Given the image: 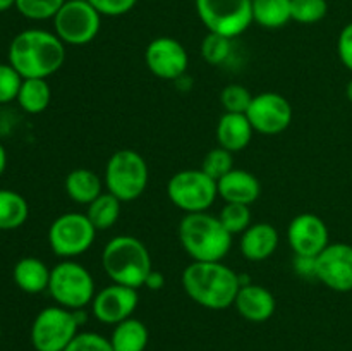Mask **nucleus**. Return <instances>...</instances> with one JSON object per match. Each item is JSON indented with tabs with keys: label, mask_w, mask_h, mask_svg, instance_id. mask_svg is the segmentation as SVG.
Returning <instances> with one entry per match:
<instances>
[{
	"label": "nucleus",
	"mask_w": 352,
	"mask_h": 351,
	"mask_svg": "<svg viewBox=\"0 0 352 351\" xmlns=\"http://www.w3.org/2000/svg\"><path fill=\"white\" fill-rule=\"evenodd\" d=\"M65 62V43L55 33L26 30L14 36L9 47V64L23 79H47Z\"/></svg>",
	"instance_id": "f257e3e1"
},
{
	"label": "nucleus",
	"mask_w": 352,
	"mask_h": 351,
	"mask_svg": "<svg viewBox=\"0 0 352 351\" xmlns=\"http://www.w3.org/2000/svg\"><path fill=\"white\" fill-rule=\"evenodd\" d=\"M186 295L208 310H226L239 292V274L222 262H191L182 272Z\"/></svg>",
	"instance_id": "f03ea898"
},
{
	"label": "nucleus",
	"mask_w": 352,
	"mask_h": 351,
	"mask_svg": "<svg viewBox=\"0 0 352 351\" xmlns=\"http://www.w3.org/2000/svg\"><path fill=\"white\" fill-rule=\"evenodd\" d=\"M179 241L192 262H222L232 246V234L217 215L186 213L179 222Z\"/></svg>",
	"instance_id": "7ed1b4c3"
},
{
	"label": "nucleus",
	"mask_w": 352,
	"mask_h": 351,
	"mask_svg": "<svg viewBox=\"0 0 352 351\" xmlns=\"http://www.w3.org/2000/svg\"><path fill=\"white\" fill-rule=\"evenodd\" d=\"M102 267L110 281L127 288L140 289L153 270L151 257L143 241L134 236H116L102 251Z\"/></svg>",
	"instance_id": "20e7f679"
},
{
	"label": "nucleus",
	"mask_w": 352,
	"mask_h": 351,
	"mask_svg": "<svg viewBox=\"0 0 352 351\" xmlns=\"http://www.w3.org/2000/svg\"><path fill=\"white\" fill-rule=\"evenodd\" d=\"M150 179L148 164L138 151L122 148L109 158L105 186L120 202H133L144 193Z\"/></svg>",
	"instance_id": "39448f33"
},
{
	"label": "nucleus",
	"mask_w": 352,
	"mask_h": 351,
	"mask_svg": "<svg viewBox=\"0 0 352 351\" xmlns=\"http://www.w3.org/2000/svg\"><path fill=\"white\" fill-rule=\"evenodd\" d=\"M48 292L57 305L69 310H82L95 298V279L81 264L64 260L52 268Z\"/></svg>",
	"instance_id": "423d86ee"
},
{
	"label": "nucleus",
	"mask_w": 352,
	"mask_h": 351,
	"mask_svg": "<svg viewBox=\"0 0 352 351\" xmlns=\"http://www.w3.org/2000/svg\"><path fill=\"white\" fill-rule=\"evenodd\" d=\"M168 200L186 213L206 212L219 196V186L201 169L179 171L168 179Z\"/></svg>",
	"instance_id": "0eeeda50"
},
{
	"label": "nucleus",
	"mask_w": 352,
	"mask_h": 351,
	"mask_svg": "<svg viewBox=\"0 0 352 351\" xmlns=\"http://www.w3.org/2000/svg\"><path fill=\"white\" fill-rule=\"evenodd\" d=\"M79 322L74 310L64 306H47L31 326V344L36 351H64L78 336Z\"/></svg>",
	"instance_id": "6e6552de"
},
{
	"label": "nucleus",
	"mask_w": 352,
	"mask_h": 351,
	"mask_svg": "<svg viewBox=\"0 0 352 351\" xmlns=\"http://www.w3.org/2000/svg\"><path fill=\"white\" fill-rule=\"evenodd\" d=\"M196 12L210 33L232 40L253 23V0H196Z\"/></svg>",
	"instance_id": "1a4fd4ad"
},
{
	"label": "nucleus",
	"mask_w": 352,
	"mask_h": 351,
	"mask_svg": "<svg viewBox=\"0 0 352 351\" xmlns=\"http://www.w3.org/2000/svg\"><path fill=\"white\" fill-rule=\"evenodd\" d=\"M96 229L86 213L67 212L58 215L48 229V244L57 257L74 258L93 246Z\"/></svg>",
	"instance_id": "9d476101"
},
{
	"label": "nucleus",
	"mask_w": 352,
	"mask_h": 351,
	"mask_svg": "<svg viewBox=\"0 0 352 351\" xmlns=\"http://www.w3.org/2000/svg\"><path fill=\"white\" fill-rule=\"evenodd\" d=\"M102 26V14L88 0H65L54 17L55 34L65 45L91 43Z\"/></svg>",
	"instance_id": "9b49d317"
},
{
	"label": "nucleus",
	"mask_w": 352,
	"mask_h": 351,
	"mask_svg": "<svg viewBox=\"0 0 352 351\" xmlns=\"http://www.w3.org/2000/svg\"><path fill=\"white\" fill-rule=\"evenodd\" d=\"M246 116L254 131L265 136H275L291 126L292 107L280 93L265 92L253 96Z\"/></svg>",
	"instance_id": "f8f14e48"
},
{
	"label": "nucleus",
	"mask_w": 352,
	"mask_h": 351,
	"mask_svg": "<svg viewBox=\"0 0 352 351\" xmlns=\"http://www.w3.org/2000/svg\"><path fill=\"white\" fill-rule=\"evenodd\" d=\"M144 62L153 76L165 81H174L188 71L189 57L181 41L170 36H158L148 43Z\"/></svg>",
	"instance_id": "ddd939ff"
},
{
	"label": "nucleus",
	"mask_w": 352,
	"mask_h": 351,
	"mask_svg": "<svg viewBox=\"0 0 352 351\" xmlns=\"http://www.w3.org/2000/svg\"><path fill=\"white\" fill-rule=\"evenodd\" d=\"M316 279L332 291H352V244L330 243L316 257Z\"/></svg>",
	"instance_id": "4468645a"
},
{
	"label": "nucleus",
	"mask_w": 352,
	"mask_h": 351,
	"mask_svg": "<svg viewBox=\"0 0 352 351\" xmlns=\"http://www.w3.org/2000/svg\"><path fill=\"white\" fill-rule=\"evenodd\" d=\"M138 303H140L138 289L112 282L96 292L91 301V308L96 320L109 326H117L122 320L133 317Z\"/></svg>",
	"instance_id": "2eb2a0df"
},
{
	"label": "nucleus",
	"mask_w": 352,
	"mask_h": 351,
	"mask_svg": "<svg viewBox=\"0 0 352 351\" xmlns=\"http://www.w3.org/2000/svg\"><path fill=\"white\" fill-rule=\"evenodd\" d=\"M287 240L294 255L318 257L330 244L329 227L316 213H299L289 224Z\"/></svg>",
	"instance_id": "dca6fc26"
},
{
	"label": "nucleus",
	"mask_w": 352,
	"mask_h": 351,
	"mask_svg": "<svg viewBox=\"0 0 352 351\" xmlns=\"http://www.w3.org/2000/svg\"><path fill=\"white\" fill-rule=\"evenodd\" d=\"M234 306L243 319L258 323L272 319L277 308V301L267 288L250 282L239 288Z\"/></svg>",
	"instance_id": "f3484780"
},
{
	"label": "nucleus",
	"mask_w": 352,
	"mask_h": 351,
	"mask_svg": "<svg viewBox=\"0 0 352 351\" xmlns=\"http://www.w3.org/2000/svg\"><path fill=\"white\" fill-rule=\"evenodd\" d=\"M278 231L272 224H253L241 234V253L250 262H263L270 258L278 248Z\"/></svg>",
	"instance_id": "a211bd4d"
},
{
	"label": "nucleus",
	"mask_w": 352,
	"mask_h": 351,
	"mask_svg": "<svg viewBox=\"0 0 352 351\" xmlns=\"http://www.w3.org/2000/svg\"><path fill=\"white\" fill-rule=\"evenodd\" d=\"M219 196L226 203H243L251 205L261 195V184L258 178L243 169H232L219 182Z\"/></svg>",
	"instance_id": "6ab92c4d"
},
{
	"label": "nucleus",
	"mask_w": 352,
	"mask_h": 351,
	"mask_svg": "<svg viewBox=\"0 0 352 351\" xmlns=\"http://www.w3.org/2000/svg\"><path fill=\"white\" fill-rule=\"evenodd\" d=\"M253 133L254 129L246 114L226 112L220 117L219 124H217V141H219V147L226 148V150L232 151V153L244 150L251 143Z\"/></svg>",
	"instance_id": "aec40b11"
},
{
	"label": "nucleus",
	"mask_w": 352,
	"mask_h": 351,
	"mask_svg": "<svg viewBox=\"0 0 352 351\" xmlns=\"http://www.w3.org/2000/svg\"><path fill=\"white\" fill-rule=\"evenodd\" d=\"M52 268L36 257H24L14 265L12 279L21 291L28 295H38L48 289Z\"/></svg>",
	"instance_id": "412c9836"
},
{
	"label": "nucleus",
	"mask_w": 352,
	"mask_h": 351,
	"mask_svg": "<svg viewBox=\"0 0 352 351\" xmlns=\"http://www.w3.org/2000/svg\"><path fill=\"white\" fill-rule=\"evenodd\" d=\"M102 179L89 169H74L65 178V193L79 205H89L102 195Z\"/></svg>",
	"instance_id": "4be33fe9"
},
{
	"label": "nucleus",
	"mask_w": 352,
	"mask_h": 351,
	"mask_svg": "<svg viewBox=\"0 0 352 351\" xmlns=\"http://www.w3.org/2000/svg\"><path fill=\"white\" fill-rule=\"evenodd\" d=\"M150 341L146 326L141 320L129 317L113 326L110 344L113 351H144Z\"/></svg>",
	"instance_id": "5701e85b"
},
{
	"label": "nucleus",
	"mask_w": 352,
	"mask_h": 351,
	"mask_svg": "<svg viewBox=\"0 0 352 351\" xmlns=\"http://www.w3.org/2000/svg\"><path fill=\"white\" fill-rule=\"evenodd\" d=\"M30 215L26 198L12 189H0V231H14Z\"/></svg>",
	"instance_id": "b1692460"
},
{
	"label": "nucleus",
	"mask_w": 352,
	"mask_h": 351,
	"mask_svg": "<svg viewBox=\"0 0 352 351\" xmlns=\"http://www.w3.org/2000/svg\"><path fill=\"white\" fill-rule=\"evenodd\" d=\"M17 103L21 109L28 114H41L47 110L52 100V89L47 79H23L19 93H17Z\"/></svg>",
	"instance_id": "393cba45"
},
{
	"label": "nucleus",
	"mask_w": 352,
	"mask_h": 351,
	"mask_svg": "<svg viewBox=\"0 0 352 351\" xmlns=\"http://www.w3.org/2000/svg\"><path fill=\"white\" fill-rule=\"evenodd\" d=\"M253 21L268 30L285 26L291 17V0H253Z\"/></svg>",
	"instance_id": "a878e982"
},
{
	"label": "nucleus",
	"mask_w": 352,
	"mask_h": 351,
	"mask_svg": "<svg viewBox=\"0 0 352 351\" xmlns=\"http://www.w3.org/2000/svg\"><path fill=\"white\" fill-rule=\"evenodd\" d=\"M120 210H122V202L116 195L107 191L89 203L86 215L96 231H105L119 220Z\"/></svg>",
	"instance_id": "bb28decb"
},
{
	"label": "nucleus",
	"mask_w": 352,
	"mask_h": 351,
	"mask_svg": "<svg viewBox=\"0 0 352 351\" xmlns=\"http://www.w3.org/2000/svg\"><path fill=\"white\" fill-rule=\"evenodd\" d=\"M219 219L222 222V226L232 236L234 234H243L251 226L250 205H243V203H226L223 209L220 210Z\"/></svg>",
	"instance_id": "cd10ccee"
},
{
	"label": "nucleus",
	"mask_w": 352,
	"mask_h": 351,
	"mask_svg": "<svg viewBox=\"0 0 352 351\" xmlns=\"http://www.w3.org/2000/svg\"><path fill=\"white\" fill-rule=\"evenodd\" d=\"M327 12H329L327 0H291V17L296 23H320Z\"/></svg>",
	"instance_id": "c85d7f7f"
},
{
	"label": "nucleus",
	"mask_w": 352,
	"mask_h": 351,
	"mask_svg": "<svg viewBox=\"0 0 352 351\" xmlns=\"http://www.w3.org/2000/svg\"><path fill=\"white\" fill-rule=\"evenodd\" d=\"M232 169L234 153L222 147L210 150L201 162V171L205 172V174H208L212 179H215L217 182H219L223 176L229 174Z\"/></svg>",
	"instance_id": "c756f323"
},
{
	"label": "nucleus",
	"mask_w": 352,
	"mask_h": 351,
	"mask_svg": "<svg viewBox=\"0 0 352 351\" xmlns=\"http://www.w3.org/2000/svg\"><path fill=\"white\" fill-rule=\"evenodd\" d=\"M230 50H232L230 38L223 36V34L210 33L208 31V34L201 41V57L210 65L223 64L229 58Z\"/></svg>",
	"instance_id": "7c9ffc66"
},
{
	"label": "nucleus",
	"mask_w": 352,
	"mask_h": 351,
	"mask_svg": "<svg viewBox=\"0 0 352 351\" xmlns=\"http://www.w3.org/2000/svg\"><path fill=\"white\" fill-rule=\"evenodd\" d=\"M65 0H16V9L24 17L33 21L54 19Z\"/></svg>",
	"instance_id": "2f4dec72"
},
{
	"label": "nucleus",
	"mask_w": 352,
	"mask_h": 351,
	"mask_svg": "<svg viewBox=\"0 0 352 351\" xmlns=\"http://www.w3.org/2000/svg\"><path fill=\"white\" fill-rule=\"evenodd\" d=\"M220 102H222L226 112L232 114H246L250 109L251 102H253V95L250 93V89L243 85H227L222 89V95H220Z\"/></svg>",
	"instance_id": "473e14b6"
},
{
	"label": "nucleus",
	"mask_w": 352,
	"mask_h": 351,
	"mask_svg": "<svg viewBox=\"0 0 352 351\" xmlns=\"http://www.w3.org/2000/svg\"><path fill=\"white\" fill-rule=\"evenodd\" d=\"M23 76L10 64H0V103H9L17 98Z\"/></svg>",
	"instance_id": "72a5a7b5"
},
{
	"label": "nucleus",
	"mask_w": 352,
	"mask_h": 351,
	"mask_svg": "<svg viewBox=\"0 0 352 351\" xmlns=\"http://www.w3.org/2000/svg\"><path fill=\"white\" fill-rule=\"evenodd\" d=\"M64 351H113L110 339L96 332H79Z\"/></svg>",
	"instance_id": "f704fd0d"
},
{
	"label": "nucleus",
	"mask_w": 352,
	"mask_h": 351,
	"mask_svg": "<svg viewBox=\"0 0 352 351\" xmlns=\"http://www.w3.org/2000/svg\"><path fill=\"white\" fill-rule=\"evenodd\" d=\"M102 16H122V14L129 12L134 9L138 0H88Z\"/></svg>",
	"instance_id": "c9c22d12"
},
{
	"label": "nucleus",
	"mask_w": 352,
	"mask_h": 351,
	"mask_svg": "<svg viewBox=\"0 0 352 351\" xmlns=\"http://www.w3.org/2000/svg\"><path fill=\"white\" fill-rule=\"evenodd\" d=\"M337 54L340 62L352 72V23L346 24L337 40Z\"/></svg>",
	"instance_id": "e433bc0d"
},
{
	"label": "nucleus",
	"mask_w": 352,
	"mask_h": 351,
	"mask_svg": "<svg viewBox=\"0 0 352 351\" xmlns=\"http://www.w3.org/2000/svg\"><path fill=\"white\" fill-rule=\"evenodd\" d=\"M292 267L298 272L301 277L306 279H316V257H302V255H296Z\"/></svg>",
	"instance_id": "4c0bfd02"
},
{
	"label": "nucleus",
	"mask_w": 352,
	"mask_h": 351,
	"mask_svg": "<svg viewBox=\"0 0 352 351\" xmlns=\"http://www.w3.org/2000/svg\"><path fill=\"white\" fill-rule=\"evenodd\" d=\"M144 286L150 289H153V291H158V289H162L165 286V277L160 274V272L151 270L150 275H148L146 282H144Z\"/></svg>",
	"instance_id": "58836bf2"
},
{
	"label": "nucleus",
	"mask_w": 352,
	"mask_h": 351,
	"mask_svg": "<svg viewBox=\"0 0 352 351\" xmlns=\"http://www.w3.org/2000/svg\"><path fill=\"white\" fill-rule=\"evenodd\" d=\"M6 167H7V153H6V148H3V145L0 143V176L3 174Z\"/></svg>",
	"instance_id": "ea45409f"
},
{
	"label": "nucleus",
	"mask_w": 352,
	"mask_h": 351,
	"mask_svg": "<svg viewBox=\"0 0 352 351\" xmlns=\"http://www.w3.org/2000/svg\"><path fill=\"white\" fill-rule=\"evenodd\" d=\"M10 7H16V0H0V12H6Z\"/></svg>",
	"instance_id": "a19ab883"
},
{
	"label": "nucleus",
	"mask_w": 352,
	"mask_h": 351,
	"mask_svg": "<svg viewBox=\"0 0 352 351\" xmlns=\"http://www.w3.org/2000/svg\"><path fill=\"white\" fill-rule=\"evenodd\" d=\"M346 95H347V100L352 103V79L347 83V86H346Z\"/></svg>",
	"instance_id": "79ce46f5"
},
{
	"label": "nucleus",
	"mask_w": 352,
	"mask_h": 351,
	"mask_svg": "<svg viewBox=\"0 0 352 351\" xmlns=\"http://www.w3.org/2000/svg\"><path fill=\"white\" fill-rule=\"evenodd\" d=\"M0 339H2V327H0Z\"/></svg>",
	"instance_id": "37998d69"
}]
</instances>
